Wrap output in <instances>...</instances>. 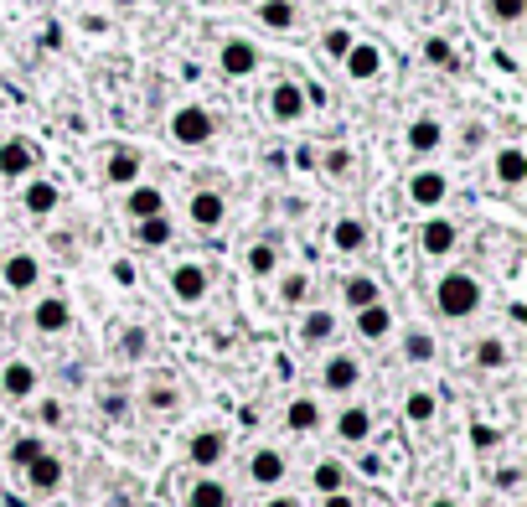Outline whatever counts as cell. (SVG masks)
Listing matches in <instances>:
<instances>
[{
    "mask_svg": "<svg viewBox=\"0 0 527 507\" xmlns=\"http://www.w3.org/2000/svg\"><path fill=\"white\" fill-rule=\"evenodd\" d=\"M481 280L476 275H465V270H450L434 280V306H440L445 321H465V316H476L481 311Z\"/></svg>",
    "mask_w": 527,
    "mask_h": 507,
    "instance_id": "1",
    "label": "cell"
},
{
    "mask_svg": "<svg viewBox=\"0 0 527 507\" xmlns=\"http://www.w3.org/2000/svg\"><path fill=\"white\" fill-rule=\"evenodd\" d=\"M212 135H217V125H212V114H207L202 104H181V109L171 114V140H176V145H186V151L207 145Z\"/></svg>",
    "mask_w": 527,
    "mask_h": 507,
    "instance_id": "2",
    "label": "cell"
},
{
    "mask_svg": "<svg viewBox=\"0 0 527 507\" xmlns=\"http://www.w3.org/2000/svg\"><path fill=\"white\" fill-rule=\"evenodd\" d=\"M321 389H326V394H352V389H362V363H357L352 352H331L326 368H321Z\"/></svg>",
    "mask_w": 527,
    "mask_h": 507,
    "instance_id": "3",
    "label": "cell"
},
{
    "mask_svg": "<svg viewBox=\"0 0 527 507\" xmlns=\"http://www.w3.org/2000/svg\"><path fill=\"white\" fill-rule=\"evenodd\" d=\"M285 471H290V461H285V451H279V445H259L254 456H248V482L254 487H279L285 482Z\"/></svg>",
    "mask_w": 527,
    "mask_h": 507,
    "instance_id": "4",
    "label": "cell"
},
{
    "mask_svg": "<svg viewBox=\"0 0 527 507\" xmlns=\"http://www.w3.org/2000/svg\"><path fill=\"white\" fill-rule=\"evenodd\" d=\"M171 295L181 306H202L207 301V270L197 259H181L176 270H171Z\"/></svg>",
    "mask_w": 527,
    "mask_h": 507,
    "instance_id": "5",
    "label": "cell"
},
{
    "mask_svg": "<svg viewBox=\"0 0 527 507\" xmlns=\"http://www.w3.org/2000/svg\"><path fill=\"white\" fill-rule=\"evenodd\" d=\"M403 192H409V202H414V207L434 213V207H440V202L450 197V176H445V171H414Z\"/></svg>",
    "mask_w": 527,
    "mask_h": 507,
    "instance_id": "6",
    "label": "cell"
},
{
    "mask_svg": "<svg viewBox=\"0 0 527 507\" xmlns=\"http://www.w3.org/2000/svg\"><path fill=\"white\" fill-rule=\"evenodd\" d=\"M305 104H310V94H305L300 83H290V78L269 88V114L279 119V125H295V119L305 114Z\"/></svg>",
    "mask_w": 527,
    "mask_h": 507,
    "instance_id": "7",
    "label": "cell"
},
{
    "mask_svg": "<svg viewBox=\"0 0 527 507\" xmlns=\"http://www.w3.org/2000/svg\"><path fill=\"white\" fill-rule=\"evenodd\" d=\"M455 244H460V228H455L450 218H429V223L419 228V249H424L429 259H450Z\"/></svg>",
    "mask_w": 527,
    "mask_h": 507,
    "instance_id": "8",
    "label": "cell"
},
{
    "mask_svg": "<svg viewBox=\"0 0 527 507\" xmlns=\"http://www.w3.org/2000/svg\"><path fill=\"white\" fill-rule=\"evenodd\" d=\"M31 166H37V145H31V140L11 135L6 145H0V176H6V182H21V176H31Z\"/></svg>",
    "mask_w": 527,
    "mask_h": 507,
    "instance_id": "9",
    "label": "cell"
},
{
    "mask_svg": "<svg viewBox=\"0 0 527 507\" xmlns=\"http://www.w3.org/2000/svg\"><path fill=\"white\" fill-rule=\"evenodd\" d=\"M31 326H37L42 337L68 332V326H73V306L62 301V295H47V301H37V306H31Z\"/></svg>",
    "mask_w": 527,
    "mask_h": 507,
    "instance_id": "10",
    "label": "cell"
},
{
    "mask_svg": "<svg viewBox=\"0 0 527 507\" xmlns=\"http://www.w3.org/2000/svg\"><path fill=\"white\" fill-rule=\"evenodd\" d=\"M341 63H347V78L367 83V78L383 73V47L378 42H352L347 52H341Z\"/></svg>",
    "mask_w": 527,
    "mask_h": 507,
    "instance_id": "11",
    "label": "cell"
},
{
    "mask_svg": "<svg viewBox=\"0 0 527 507\" xmlns=\"http://www.w3.org/2000/svg\"><path fill=\"white\" fill-rule=\"evenodd\" d=\"M186 456H192V466H197V471H212L217 461L228 456V435H223V430H197V435H192V445H186Z\"/></svg>",
    "mask_w": 527,
    "mask_h": 507,
    "instance_id": "12",
    "label": "cell"
},
{
    "mask_svg": "<svg viewBox=\"0 0 527 507\" xmlns=\"http://www.w3.org/2000/svg\"><path fill=\"white\" fill-rule=\"evenodd\" d=\"M21 471H26V487H31V492H57V487H62V471H68V466H62V456L42 451L37 461H26Z\"/></svg>",
    "mask_w": 527,
    "mask_h": 507,
    "instance_id": "13",
    "label": "cell"
},
{
    "mask_svg": "<svg viewBox=\"0 0 527 507\" xmlns=\"http://www.w3.org/2000/svg\"><path fill=\"white\" fill-rule=\"evenodd\" d=\"M217 63H223V73H228V78H248V73L259 68V47H254V42H243V37H233V42H223Z\"/></svg>",
    "mask_w": 527,
    "mask_h": 507,
    "instance_id": "14",
    "label": "cell"
},
{
    "mask_svg": "<svg viewBox=\"0 0 527 507\" xmlns=\"http://www.w3.org/2000/svg\"><path fill=\"white\" fill-rule=\"evenodd\" d=\"M37 383H42V378H37V368L21 363V357L0 368V394H6V399H31V394H37Z\"/></svg>",
    "mask_w": 527,
    "mask_h": 507,
    "instance_id": "15",
    "label": "cell"
},
{
    "mask_svg": "<svg viewBox=\"0 0 527 507\" xmlns=\"http://www.w3.org/2000/svg\"><path fill=\"white\" fill-rule=\"evenodd\" d=\"M0 280H6V290H16V295H26L31 285L42 280V264L31 259V254H11L6 264H0Z\"/></svg>",
    "mask_w": 527,
    "mask_h": 507,
    "instance_id": "16",
    "label": "cell"
},
{
    "mask_svg": "<svg viewBox=\"0 0 527 507\" xmlns=\"http://www.w3.org/2000/svg\"><path fill=\"white\" fill-rule=\"evenodd\" d=\"M403 145H409V151L414 156H429V151H440V145H445V125H440V119H414V125L409 130H403Z\"/></svg>",
    "mask_w": 527,
    "mask_h": 507,
    "instance_id": "17",
    "label": "cell"
},
{
    "mask_svg": "<svg viewBox=\"0 0 527 507\" xmlns=\"http://www.w3.org/2000/svg\"><path fill=\"white\" fill-rule=\"evenodd\" d=\"M372 435V409L367 404H347L336 414V440H347V445H362Z\"/></svg>",
    "mask_w": 527,
    "mask_h": 507,
    "instance_id": "18",
    "label": "cell"
},
{
    "mask_svg": "<svg viewBox=\"0 0 527 507\" xmlns=\"http://www.w3.org/2000/svg\"><path fill=\"white\" fill-rule=\"evenodd\" d=\"M186 218H192L197 228H217V223L228 218L223 192H192V202H186Z\"/></svg>",
    "mask_w": 527,
    "mask_h": 507,
    "instance_id": "19",
    "label": "cell"
},
{
    "mask_svg": "<svg viewBox=\"0 0 527 507\" xmlns=\"http://www.w3.org/2000/svg\"><path fill=\"white\" fill-rule=\"evenodd\" d=\"M124 213H130L135 223H140V218H155V213H166V192L150 187V182H135L130 197H124Z\"/></svg>",
    "mask_w": 527,
    "mask_h": 507,
    "instance_id": "20",
    "label": "cell"
},
{
    "mask_svg": "<svg viewBox=\"0 0 527 507\" xmlns=\"http://www.w3.org/2000/svg\"><path fill=\"white\" fill-rule=\"evenodd\" d=\"M186 507H233V492L217 482V476H197V482L186 487Z\"/></svg>",
    "mask_w": 527,
    "mask_h": 507,
    "instance_id": "21",
    "label": "cell"
},
{
    "mask_svg": "<svg viewBox=\"0 0 527 507\" xmlns=\"http://www.w3.org/2000/svg\"><path fill=\"white\" fill-rule=\"evenodd\" d=\"M388 332H393V311H388L383 301H372V306H362V311H357V337L383 342Z\"/></svg>",
    "mask_w": 527,
    "mask_h": 507,
    "instance_id": "22",
    "label": "cell"
},
{
    "mask_svg": "<svg viewBox=\"0 0 527 507\" xmlns=\"http://www.w3.org/2000/svg\"><path fill=\"white\" fill-rule=\"evenodd\" d=\"M285 425H290L295 435H310V430H321V399H310V394L290 399V409H285Z\"/></svg>",
    "mask_w": 527,
    "mask_h": 507,
    "instance_id": "23",
    "label": "cell"
},
{
    "mask_svg": "<svg viewBox=\"0 0 527 507\" xmlns=\"http://www.w3.org/2000/svg\"><path fill=\"white\" fill-rule=\"evenodd\" d=\"M496 182H502V187H522V182H527V156H522V145H502V151H496Z\"/></svg>",
    "mask_w": 527,
    "mask_h": 507,
    "instance_id": "24",
    "label": "cell"
},
{
    "mask_svg": "<svg viewBox=\"0 0 527 507\" xmlns=\"http://www.w3.org/2000/svg\"><path fill=\"white\" fill-rule=\"evenodd\" d=\"M104 176L114 187H135V176H140V151H130V145H119V151L104 161Z\"/></svg>",
    "mask_w": 527,
    "mask_h": 507,
    "instance_id": "25",
    "label": "cell"
},
{
    "mask_svg": "<svg viewBox=\"0 0 527 507\" xmlns=\"http://www.w3.org/2000/svg\"><path fill=\"white\" fill-rule=\"evenodd\" d=\"M176 238V223L166 218V213H155V218H140L135 223V244H145V249H166Z\"/></svg>",
    "mask_w": 527,
    "mask_h": 507,
    "instance_id": "26",
    "label": "cell"
},
{
    "mask_svg": "<svg viewBox=\"0 0 527 507\" xmlns=\"http://www.w3.org/2000/svg\"><path fill=\"white\" fill-rule=\"evenodd\" d=\"M331 337H336V316H331L326 306L305 311V321H300V342H305V347H321V342H331Z\"/></svg>",
    "mask_w": 527,
    "mask_h": 507,
    "instance_id": "27",
    "label": "cell"
},
{
    "mask_svg": "<svg viewBox=\"0 0 527 507\" xmlns=\"http://www.w3.org/2000/svg\"><path fill=\"white\" fill-rule=\"evenodd\" d=\"M331 244H336V254H362V244H367V223H362V218H336Z\"/></svg>",
    "mask_w": 527,
    "mask_h": 507,
    "instance_id": "28",
    "label": "cell"
},
{
    "mask_svg": "<svg viewBox=\"0 0 527 507\" xmlns=\"http://www.w3.org/2000/svg\"><path fill=\"white\" fill-rule=\"evenodd\" d=\"M57 202H62V192L52 182H26V192H21V207H26L31 218H47Z\"/></svg>",
    "mask_w": 527,
    "mask_h": 507,
    "instance_id": "29",
    "label": "cell"
},
{
    "mask_svg": "<svg viewBox=\"0 0 527 507\" xmlns=\"http://www.w3.org/2000/svg\"><path fill=\"white\" fill-rule=\"evenodd\" d=\"M310 487H316L321 497L347 492V466H341V461H316V471H310Z\"/></svg>",
    "mask_w": 527,
    "mask_h": 507,
    "instance_id": "30",
    "label": "cell"
},
{
    "mask_svg": "<svg viewBox=\"0 0 527 507\" xmlns=\"http://www.w3.org/2000/svg\"><path fill=\"white\" fill-rule=\"evenodd\" d=\"M341 295H347L352 311H362V306H372V301H383V295H378V280H372V275H352L347 285H341Z\"/></svg>",
    "mask_w": 527,
    "mask_h": 507,
    "instance_id": "31",
    "label": "cell"
},
{
    "mask_svg": "<svg viewBox=\"0 0 527 507\" xmlns=\"http://www.w3.org/2000/svg\"><path fill=\"white\" fill-rule=\"evenodd\" d=\"M403 363H434V337L424 332V326L403 332Z\"/></svg>",
    "mask_w": 527,
    "mask_h": 507,
    "instance_id": "32",
    "label": "cell"
},
{
    "mask_svg": "<svg viewBox=\"0 0 527 507\" xmlns=\"http://www.w3.org/2000/svg\"><path fill=\"white\" fill-rule=\"evenodd\" d=\"M434 409H440V404H434V394H429V389H414L409 399H403V420L429 425V420H434Z\"/></svg>",
    "mask_w": 527,
    "mask_h": 507,
    "instance_id": "33",
    "label": "cell"
},
{
    "mask_svg": "<svg viewBox=\"0 0 527 507\" xmlns=\"http://www.w3.org/2000/svg\"><path fill=\"white\" fill-rule=\"evenodd\" d=\"M259 21L274 26V32H290V26H295V6H290V0H264V6H259Z\"/></svg>",
    "mask_w": 527,
    "mask_h": 507,
    "instance_id": "34",
    "label": "cell"
},
{
    "mask_svg": "<svg viewBox=\"0 0 527 507\" xmlns=\"http://www.w3.org/2000/svg\"><path fill=\"white\" fill-rule=\"evenodd\" d=\"M279 270V249L274 244H254V249H248V275H274Z\"/></svg>",
    "mask_w": 527,
    "mask_h": 507,
    "instance_id": "35",
    "label": "cell"
},
{
    "mask_svg": "<svg viewBox=\"0 0 527 507\" xmlns=\"http://www.w3.org/2000/svg\"><path fill=\"white\" fill-rule=\"evenodd\" d=\"M476 368H507V342L502 337L476 342Z\"/></svg>",
    "mask_w": 527,
    "mask_h": 507,
    "instance_id": "36",
    "label": "cell"
},
{
    "mask_svg": "<svg viewBox=\"0 0 527 507\" xmlns=\"http://www.w3.org/2000/svg\"><path fill=\"white\" fill-rule=\"evenodd\" d=\"M486 11L491 21H502V26H517L527 16V0H486Z\"/></svg>",
    "mask_w": 527,
    "mask_h": 507,
    "instance_id": "37",
    "label": "cell"
},
{
    "mask_svg": "<svg viewBox=\"0 0 527 507\" xmlns=\"http://www.w3.org/2000/svg\"><path fill=\"white\" fill-rule=\"evenodd\" d=\"M145 404H150V409H161V414H166V409H176V404H181L176 383H150V389H145Z\"/></svg>",
    "mask_w": 527,
    "mask_h": 507,
    "instance_id": "38",
    "label": "cell"
},
{
    "mask_svg": "<svg viewBox=\"0 0 527 507\" xmlns=\"http://www.w3.org/2000/svg\"><path fill=\"white\" fill-rule=\"evenodd\" d=\"M424 63H434V68H455V47H450L445 37H429V42H424Z\"/></svg>",
    "mask_w": 527,
    "mask_h": 507,
    "instance_id": "39",
    "label": "cell"
},
{
    "mask_svg": "<svg viewBox=\"0 0 527 507\" xmlns=\"http://www.w3.org/2000/svg\"><path fill=\"white\" fill-rule=\"evenodd\" d=\"M42 451H47V445H42L37 435H16V440H11V461H16V466H26V461H37Z\"/></svg>",
    "mask_w": 527,
    "mask_h": 507,
    "instance_id": "40",
    "label": "cell"
},
{
    "mask_svg": "<svg viewBox=\"0 0 527 507\" xmlns=\"http://www.w3.org/2000/svg\"><path fill=\"white\" fill-rule=\"evenodd\" d=\"M305 295H310V280L305 275H285V280H279V301H285V306H300Z\"/></svg>",
    "mask_w": 527,
    "mask_h": 507,
    "instance_id": "41",
    "label": "cell"
},
{
    "mask_svg": "<svg viewBox=\"0 0 527 507\" xmlns=\"http://www.w3.org/2000/svg\"><path fill=\"white\" fill-rule=\"evenodd\" d=\"M471 440H476V451H491V445H502V430H491V425H476V430H471Z\"/></svg>",
    "mask_w": 527,
    "mask_h": 507,
    "instance_id": "42",
    "label": "cell"
},
{
    "mask_svg": "<svg viewBox=\"0 0 527 507\" xmlns=\"http://www.w3.org/2000/svg\"><path fill=\"white\" fill-rule=\"evenodd\" d=\"M347 47H352V32H326V52H331V57H341Z\"/></svg>",
    "mask_w": 527,
    "mask_h": 507,
    "instance_id": "43",
    "label": "cell"
},
{
    "mask_svg": "<svg viewBox=\"0 0 527 507\" xmlns=\"http://www.w3.org/2000/svg\"><path fill=\"white\" fill-rule=\"evenodd\" d=\"M517 482H522L517 466H502V471H496V487H502V492H517Z\"/></svg>",
    "mask_w": 527,
    "mask_h": 507,
    "instance_id": "44",
    "label": "cell"
},
{
    "mask_svg": "<svg viewBox=\"0 0 527 507\" xmlns=\"http://www.w3.org/2000/svg\"><path fill=\"white\" fill-rule=\"evenodd\" d=\"M124 352L140 357V352H145V332H124Z\"/></svg>",
    "mask_w": 527,
    "mask_h": 507,
    "instance_id": "45",
    "label": "cell"
},
{
    "mask_svg": "<svg viewBox=\"0 0 527 507\" xmlns=\"http://www.w3.org/2000/svg\"><path fill=\"white\" fill-rule=\"evenodd\" d=\"M37 414H42V425H57V420H62V404H57V399H47Z\"/></svg>",
    "mask_w": 527,
    "mask_h": 507,
    "instance_id": "46",
    "label": "cell"
},
{
    "mask_svg": "<svg viewBox=\"0 0 527 507\" xmlns=\"http://www.w3.org/2000/svg\"><path fill=\"white\" fill-rule=\"evenodd\" d=\"M104 409H109L114 420H119V414H124V399H119V394H104Z\"/></svg>",
    "mask_w": 527,
    "mask_h": 507,
    "instance_id": "47",
    "label": "cell"
},
{
    "mask_svg": "<svg viewBox=\"0 0 527 507\" xmlns=\"http://www.w3.org/2000/svg\"><path fill=\"white\" fill-rule=\"evenodd\" d=\"M321 507H352V497H347V492H331V497H326Z\"/></svg>",
    "mask_w": 527,
    "mask_h": 507,
    "instance_id": "48",
    "label": "cell"
},
{
    "mask_svg": "<svg viewBox=\"0 0 527 507\" xmlns=\"http://www.w3.org/2000/svg\"><path fill=\"white\" fill-rule=\"evenodd\" d=\"M264 507H300V502H295V497H269Z\"/></svg>",
    "mask_w": 527,
    "mask_h": 507,
    "instance_id": "49",
    "label": "cell"
},
{
    "mask_svg": "<svg viewBox=\"0 0 527 507\" xmlns=\"http://www.w3.org/2000/svg\"><path fill=\"white\" fill-rule=\"evenodd\" d=\"M429 507H460V502H455V497H434Z\"/></svg>",
    "mask_w": 527,
    "mask_h": 507,
    "instance_id": "50",
    "label": "cell"
},
{
    "mask_svg": "<svg viewBox=\"0 0 527 507\" xmlns=\"http://www.w3.org/2000/svg\"><path fill=\"white\" fill-rule=\"evenodd\" d=\"M114 6H135V0H114Z\"/></svg>",
    "mask_w": 527,
    "mask_h": 507,
    "instance_id": "51",
    "label": "cell"
}]
</instances>
